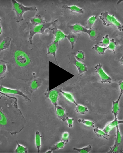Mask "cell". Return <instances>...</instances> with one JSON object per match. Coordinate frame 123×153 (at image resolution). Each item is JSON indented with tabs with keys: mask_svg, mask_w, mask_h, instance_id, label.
Masks as SVG:
<instances>
[{
	"mask_svg": "<svg viewBox=\"0 0 123 153\" xmlns=\"http://www.w3.org/2000/svg\"><path fill=\"white\" fill-rule=\"evenodd\" d=\"M11 1L13 6V10L16 13L15 19L16 23H19L24 20L23 14L26 11L37 12L38 11L36 7H26L22 4L18 3L15 0Z\"/></svg>",
	"mask_w": 123,
	"mask_h": 153,
	"instance_id": "6da1fadb",
	"label": "cell"
},
{
	"mask_svg": "<svg viewBox=\"0 0 123 153\" xmlns=\"http://www.w3.org/2000/svg\"><path fill=\"white\" fill-rule=\"evenodd\" d=\"M100 19L102 21L103 25L106 27L114 26L116 27L120 32L123 30V24L120 23L116 18L114 15H110L108 11L101 13L99 15Z\"/></svg>",
	"mask_w": 123,
	"mask_h": 153,
	"instance_id": "7a4b0ae2",
	"label": "cell"
},
{
	"mask_svg": "<svg viewBox=\"0 0 123 153\" xmlns=\"http://www.w3.org/2000/svg\"><path fill=\"white\" fill-rule=\"evenodd\" d=\"M58 22V20H55L51 22L46 23H45L41 24L38 25L34 26L31 27L30 29V33L29 36V44H32V39L34 36L37 33L44 34L45 30L47 29H50V27L52 25Z\"/></svg>",
	"mask_w": 123,
	"mask_h": 153,
	"instance_id": "3957f363",
	"label": "cell"
},
{
	"mask_svg": "<svg viewBox=\"0 0 123 153\" xmlns=\"http://www.w3.org/2000/svg\"><path fill=\"white\" fill-rule=\"evenodd\" d=\"M14 58L16 63L19 67H26L30 62V59L28 54L21 50H17L15 52Z\"/></svg>",
	"mask_w": 123,
	"mask_h": 153,
	"instance_id": "277c9868",
	"label": "cell"
},
{
	"mask_svg": "<svg viewBox=\"0 0 123 153\" xmlns=\"http://www.w3.org/2000/svg\"><path fill=\"white\" fill-rule=\"evenodd\" d=\"M69 28L72 33H78V32L87 33L91 39L94 38L96 36V32L95 30L93 29L88 30L86 29V27L82 26L78 23H77L74 25L69 26Z\"/></svg>",
	"mask_w": 123,
	"mask_h": 153,
	"instance_id": "5b68a950",
	"label": "cell"
},
{
	"mask_svg": "<svg viewBox=\"0 0 123 153\" xmlns=\"http://www.w3.org/2000/svg\"><path fill=\"white\" fill-rule=\"evenodd\" d=\"M62 90V89L61 87H56L51 90L48 89L45 93V96L50 99L54 105L55 108L58 105L57 101L59 96Z\"/></svg>",
	"mask_w": 123,
	"mask_h": 153,
	"instance_id": "8992f818",
	"label": "cell"
},
{
	"mask_svg": "<svg viewBox=\"0 0 123 153\" xmlns=\"http://www.w3.org/2000/svg\"><path fill=\"white\" fill-rule=\"evenodd\" d=\"M95 73H97L101 79V82L104 83H111L112 79L104 72L102 65L99 64L95 66Z\"/></svg>",
	"mask_w": 123,
	"mask_h": 153,
	"instance_id": "52a82bcc",
	"label": "cell"
},
{
	"mask_svg": "<svg viewBox=\"0 0 123 153\" xmlns=\"http://www.w3.org/2000/svg\"><path fill=\"white\" fill-rule=\"evenodd\" d=\"M0 92L1 93L4 94L19 95V96L24 97L25 99L28 101H31L30 99H29V97L20 90L8 89V88L5 87L1 86V89H0Z\"/></svg>",
	"mask_w": 123,
	"mask_h": 153,
	"instance_id": "ba28073f",
	"label": "cell"
},
{
	"mask_svg": "<svg viewBox=\"0 0 123 153\" xmlns=\"http://www.w3.org/2000/svg\"><path fill=\"white\" fill-rule=\"evenodd\" d=\"M52 30V33L55 36L54 41L56 43L59 44L60 41L63 39L67 38V35L65 34L62 30L57 29L56 27H54L51 29Z\"/></svg>",
	"mask_w": 123,
	"mask_h": 153,
	"instance_id": "9c48e42d",
	"label": "cell"
},
{
	"mask_svg": "<svg viewBox=\"0 0 123 153\" xmlns=\"http://www.w3.org/2000/svg\"><path fill=\"white\" fill-rule=\"evenodd\" d=\"M123 123V121H120L117 120V118H114V120L113 121L109 122L106 125L103 130L106 134H109L110 131L116 127L117 125H118L119 124Z\"/></svg>",
	"mask_w": 123,
	"mask_h": 153,
	"instance_id": "30bf717a",
	"label": "cell"
},
{
	"mask_svg": "<svg viewBox=\"0 0 123 153\" xmlns=\"http://www.w3.org/2000/svg\"><path fill=\"white\" fill-rule=\"evenodd\" d=\"M55 112L57 117L63 121H66V118L67 116L65 109L61 106L57 105L55 108Z\"/></svg>",
	"mask_w": 123,
	"mask_h": 153,
	"instance_id": "8fae6325",
	"label": "cell"
},
{
	"mask_svg": "<svg viewBox=\"0 0 123 153\" xmlns=\"http://www.w3.org/2000/svg\"><path fill=\"white\" fill-rule=\"evenodd\" d=\"M58 45L59 44L56 43L55 42H53L52 43L50 44L47 47L48 51H47V55L49 54H51L53 55L54 56L55 60L57 64H58L56 60V54H56V51L58 49Z\"/></svg>",
	"mask_w": 123,
	"mask_h": 153,
	"instance_id": "7c38bea8",
	"label": "cell"
},
{
	"mask_svg": "<svg viewBox=\"0 0 123 153\" xmlns=\"http://www.w3.org/2000/svg\"><path fill=\"white\" fill-rule=\"evenodd\" d=\"M74 64L77 68L78 71V75L80 76H82L84 73L88 72V68L87 65L83 63L80 62L75 60Z\"/></svg>",
	"mask_w": 123,
	"mask_h": 153,
	"instance_id": "4fadbf2b",
	"label": "cell"
},
{
	"mask_svg": "<svg viewBox=\"0 0 123 153\" xmlns=\"http://www.w3.org/2000/svg\"><path fill=\"white\" fill-rule=\"evenodd\" d=\"M42 81L39 78L34 79L30 84V90L31 92L36 91L41 86Z\"/></svg>",
	"mask_w": 123,
	"mask_h": 153,
	"instance_id": "5bb4252c",
	"label": "cell"
},
{
	"mask_svg": "<svg viewBox=\"0 0 123 153\" xmlns=\"http://www.w3.org/2000/svg\"><path fill=\"white\" fill-rule=\"evenodd\" d=\"M122 96V95H120L118 99L116 101H112V113L114 115V118H117L118 115L120 111L119 103Z\"/></svg>",
	"mask_w": 123,
	"mask_h": 153,
	"instance_id": "9a60e30c",
	"label": "cell"
},
{
	"mask_svg": "<svg viewBox=\"0 0 123 153\" xmlns=\"http://www.w3.org/2000/svg\"><path fill=\"white\" fill-rule=\"evenodd\" d=\"M11 41V38L9 37H7L4 38L0 44V51H1L9 48Z\"/></svg>",
	"mask_w": 123,
	"mask_h": 153,
	"instance_id": "2e32d148",
	"label": "cell"
},
{
	"mask_svg": "<svg viewBox=\"0 0 123 153\" xmlns=\"http://www.w3.org/2000/svg\"><path fill=\"white\" fill-rule=\"evenodd\" d=\"M30 22L31 24L34 26L38 25L45 23H46V21L43 19L41 15H37L32 18L30 19Z\"/></svg>",
	"mask_w": 123,
	"mask_h": 153,
	"instance_id": "e0dca14e",
	"label": "cell"
},
{
	"mask_svg": "<svg viewBox=\"0 0 123 153\" xmlns=\"http://www.w3.org/2000/svg\"><path fill=\"white\" fill-rule=\"evenodd\" d=\"M62 8L69 9L72 12H77V13H80V14H83L85 12V11L83 9L78 7L77 6H76V5L68 6V5H64L62 6Z\"/></svg>",
	"mask_w": 123,
	"mask_h": 153,
	"instance_id": "ac0fdd59",
	"label": "cell"
},
{
	"mask_svg": "<svg viewBox=\"0 0 123 153\" xmlns=\"http://www.w3.org/2000/svg\"><path fill=\"white\" fill-rule=\"evenodd\" d=\"M60 93L62 94L64 97L66 98V99H67V100L69 101V102L72 103L76 105L78 104L77 103L76 101L74 99V97L73 95H72V93L64 92L62 90L61 91Z\"/></svg>",
	"mask_w": 123,
	"mask_h": 153,
	"instance_id": "d6986e66",
	"label": "cell"
},
{
	"mask_svg": "<svg viewBox=\"0 0 123 153\" xmlns=\"http://www.w3.org/2000/svg\"><path fill=\"white\" fill-rule=\"evenodd\" d=\"M41 138L42 136L39 132L36 131L35 133V141L38 153L40 152V149L41 146Z\"/></svg>",
	"mask_w": 123,
	"mask_h": 153,
	"instance_id": "ffe728a7",
	"label": "cell"
},
{
	"mask_svg": "<svg viewBox=\"0 0 123 153\" xmlns=\"http://www.w3.org/2000/svg\"><path fill=\"white\" fill-rule=\"evenodd\" d=\"M93 132L99 137H102L104 139L109 140L110 138V136L108 134H106L103 130H100L98 127H96L93 129Z\"/></svg>",
	"mask_w": 123,
	"mask_h": 153,
	"instance_id": "44dd1931",
	"label": "cell"
},
{
	"mask_svg": "<svg viewBox=\"0 0 123 153\" xmlns=\"http://www.w3.org/2000/svg\"><path fill=\"white\" fill-rule=\"evenodd\" d=\"M78 35H76L74 34H69V35H67V38L68 39V40H69L70 44H71V48L72 50H73L74 46V44L76 42L78 39Z\"/></svg>",
	"mask_w": 123,
	"mask_h": 153,
	"instance_id": "7402d4cb",
	"label": "cell"
},
{
	"mask_svg": "<svg viewBox=\"0 0 123 153\" xmlns=\"http://www.w3.org/2000/svg\"><path fill=\"white\" fill-rule=\"evenodd\" d=\"M97 17L96 15H93L91 16V17L89 18V19L87 21V23H86V28L88 30L92 29V27L94 25V23H95Z\"/></svg>",
	"mask_w": 123,
	"mask_h": 153,
	"instance_id": "603a6c76",
	"label": "cell"
},
{
	"mask_svg": "<svg viewBox=\"0 0 123 153\" xmlns=\"http://www.w3.org/2000/svg\"><path fill=\"white\" fill-rule=\"evenodd\" d=\"M110 42V40L109 34H106L105 36L103 37L102 41L99 43L97 45L100 47L106 48L109 46Z\"/></svg>",
	"mask_w": 123,
	"mask_h": 153,
	"instance_id": "cb8c5ba5",
	"label": "cell"
},
{
	"mask_svg": "<svg viewBox=\"0 0 123 153\" xmlns=\"http://www.w3.org/2000/svg\"><path fill=\"white\" fill-rule=\"evenodd\" d=\"M75 111L76 113L82 115H85L86 113L89 111V110L87 107L78 104L76 107Z\"/></svg>",
	"mask_w": 123,
	"mask_h": 153,
	"instance_id": "d4e9b609",
	"label": "cell"
},
{
	"mask_svg": "<svg viewBox=\"0 0 123 153\" xmlns=\"http://www.w3.org/2000/svg\"><path fill=\"white\" fill-rule=\"evenodd\" d=\"M67 142H65V141H62L59 142L56 144L55 145L51 147L50 148L51 150L52 151V152H53L57 150L60 149L64 148L65 146L67 144Z\"/></svg>",
	"mask_w": 123,
	"mask_h": 153,
	"instance_id": "484cf974",
	"label": "cell"
},
{
	"mask_svg": "<svg viewBox=\"0 0 123 153\" xmlns=\"http://www.w3.org/2000/svg\"><path fill=\"white\" fill-rule=\"evenodd\" d=\"M7 67L6 64L1 61L0 64V76L1 79H3L5 77V75L7 73Z\"/></svg>",
	"mask_w": 123,
	"mask_h": 153,
	"instance_id": "4316f807",
	"label": "cell"
},
{
	"mask_svg": "<svg viewBox=\"0 0 123 153\" xmlns=\"http://www.w3.org/2000/svg\"><path fill=\"white\" fill-rule=\"evenodd\" d=\"M92 50L96 51L98 54L101 55H104L105 54V51L106 50H108V47L103 48V47H100L97 44L94 45V46L92 48Z\"/></svg>",
	"mask_w": 123,
	"mask_h": 153,
	"instance_id": "83f0119b",
	"label": "cell"
},
{
	"mask_svg": "<svg viewBox=\"0 0 123 153\" xmlns=\"http://www.w3.org/2000/svg\"><path fill=\"white\" fill-rule=\"evenodd\" d=\"M75 57L76 60L83 62L85 59L84 53L82 51H78L76 54Z\"/></svg>",
	"mask_w": 123,
	"mask_h": 153,
	"instance_id": "f1b7e54d",
	"label": "cell"
},
{
	"mask_svg": "<svg viewBox=\"0 0 123 153\" xmlns=\"http://www.w3.org/2000/svg\"><path fill=\"white\" fill-rule=\"evenodd\" d=\"M78 121V123H83L86 126L92 128L95 127L94 121L85 120L83 119H79Z\"/></svg>",
	"mask_w": 123,
	"mask_h": 153,
	"instance_id": "f546056e",
	"label": "cell"
},
{
	"mask_svg": "<svg viewBox=\"0 0 123 153\" xmlns=\"http://www.w3.org/2000/svg\"><path fill=\"white\" fill-rule=\"evenodd\" d=\"M73 149L74 150L76 151L78 153H88L90 152L92 149V146L91 145H89L84 148H74Z\"/></svg>",
	"mask_w": 123,
	"mask_h": 153,
	"instance_id": "4dcf8cb0",
	"label": "cell"
},
{
	"mask_svg": "<svg viewBox=\"0 0 123 153\" xmlns=\"http://www.w3.org/2000/svg\"><path fill=\"white\" fill-rule=\"evenodd\" d=\"M116 137L115 142L118 144H120L121 143L122 141V136L120 132L118 125H117L116 127Z\"/></svg>",
	"mask_w": 123,
	"mask_h": 153,
	"instance_id": "1f68e13d",
	"label": "cell"
},
{
	"mask_svg": "<svg viewBox=\"0 0 123 153\" xmlns=\"http://www.w3.org/2000/svg\"><path fill=\"white\" fill-rule=\"evenodd\" d=\"M17 147L15 150L14 151L15 153H27L28 150L27 147H25L23 146L20 145L17 142Z\"/></svg>",
	"mask_w": 123,
	"mask_h": 153,
	"instance_id": "d6a6232c",
	"label": "cell"
},
{
	"mask_svg": "<svg viewBox=\"0 0 123 153\" xmlns=\"http://www.w3.org/2000/svg\"><path fill=\"white\" fill-rule=\"evenodd\" d=\"M120 152H122L120 148V145L115 142L114 145L110 147L109 153H119Z\"/></svg>",
	"mask_w": 123,
	"mask_h": 153,
	"instance_id": "836d02e7",
	"label": "cell"
},
{
	"mask_svg": "<svg viewBox=\"0 0 123 153\" xmlns=\"http://www.w3.org/2000/svg\"><path fill=\"white\" fill-rule=\"evenodd\" d=\"M116 42L113 38L110 40V42L108 46V50H110L113 51L114 54H116L115 49L116 48Z\"/></svg>",
	"mask_w": 123,
	"mask_h": 153,
	"instance_id": "e575fe53",
	"label": "cell"
},
{
	"mask_svg": "<svg viewBox=\"0 0 123 153\" xmlns=\"http://www.w3.org/2000/svg\"><path fill=\"white\" fill-rule=\"evenodd\" d=\"M7 123V117L2 111L0 112V123L1 125H5Z\"/></svg>",
	"mask_w": 123,
	"mask_h": 153,
	"instance_id": "d590c367",
	"label": "cell"
},
{
	"mask_svg": "<svg viewBox=\"0 0 123 153\" xmlns=\"http://www.w3.org/2000/svg\"><path fill=\"white\" fill-rule=\"evenodd\" d=\"M69 133L67 132H65L63 133L62 136V141H65L67 143L69 141Z\"/></svg>",
	"mask_w": 123,
	"mask_h": 153,
	"instance_id": "8d00e7d4",
	"label": "cell"
},
{
	"mask_svg": "<svg viewBox=\"0 0 123 153\" xmlns=\"http://www.w3.org/2000/svg\"><path fill=\"white\" fill-rule=\"evenodd\" d=\"M74 119L73 118H70L68 117H66V121H67V123H68V127H73L74 121Z\"/></svg>",
	"mask_w": 123,
	"mask_h": 153,
	"instance_id": "74e56055",
	"label": "cell"
},
{
	"mask_svg": "<svg viewBox=\"0 0 123 153\" xmlns=\"http://www.w3.org/2000/svg\"><path fill=\"white\" fill-rule=\"evenodd\" d=\"M118 85L119 86V88L120 89V95H122L123 93V81H120L118 82Z\"/></svg>",
	"mask_w": 123,
	"mask_h": 153,
	"instance_id": "f35d334b",
	"label": "cell"
},
{
	"mask_svg": "<svg viewBox=\"0 0 123 153\" xmlns=\"http://www.w3.org/2000/svg\"><path fill=\"white\" fill-rule=\"evenodd\" d=\"M2 32H3V28L1 24L0 25V35H1Z\"/></svg>",
	"mask_w": 123,
	"mask_h": 153,
	"instance_id": "ab89813d",
	"label": "cell"
},
{
	"mask_svg": "<svg viewBox=\"0 0 123 153\" xmlns=\"http://www.w3.org/2000/svg\"><path fill=\"white\" fill-rule=\"evenodd\" d=\"M123 56H122V57H121V58H120V59L119 60L120 62L122 64H123Z\"/></svg>",
	"mask_w": 123,
	"mask_h": 153,
	"instance_id": "60d3db41",
	"label": "cell"
},
{
	"mask_svg": "<svg viewBox=\"0 0 123 153\" xmlns=\"http://www.w3.org/2000/svg\"><path fill=\"white\" fill-rule=\"evenodd\" d=\"M53 152H52V151L51 150V149L50 150H48V151L46 153H52Z\"/></svg>",
	"mask_w": 123,
	"mask_h": 153,
	"instance_id": "b9f144b4",
	"label": "cell"
}]
</instances>
